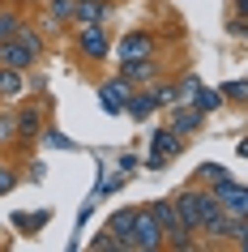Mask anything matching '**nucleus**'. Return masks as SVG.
<instances>
[{"label":"nucleus","instance_id":"1","mask_svg":"<svg viewBox=\"0 0 248 252\" xmlns=\"http://www.w3.org/2000/svg\"><path fill=\"white\" fill-rule=\"evenodd\" d=\"M145 210L158 218V226H163V235H167V248H171V252H193V248H197V231L180 218L176 197H154V201H145Z\"/></svg>","mask_w":248,"mask_h":252},{"label":"nucleus","instance_id":"2","mask_svg":"<svg viewBox=\"0 0 248 252\" xmlns=\"http://www.w3.org/2000/svg\"><path fill=\"white\" fill-rule=\"evenodd\" d=\"M176 205H180V218L193 226L197 235H201V226L218 214V197H214V188H206V184H184L180 192H176Z\"/></svg>","mask_w":248,"mask_h":252},{"label":"nucleus","instance_id":"3","mask_svg":"<svg viewBox=\"0 0 248 252\" xmlns=\"http://www.w3.org/2000/svg\"><path fill=\"white\" fill-rule=\"evenodd\" d=\"M124 248H129V252H158V248H167L163 226H158V218L145 210V205L137 210V218H133L129 235H124Z\"/></svg>","mask_w":248,"mask_h":252},{"label":"nucleus","instance_id":"4","mask_svg":"<svg viewBox=\"0 0 248 252\" xmlns=\"http://www.w3.org/2000/svg\"><path fill=\"white\" fill-rule=\"evenodd\" d=\"M77 56L86 60V64H103L107 56L116 52V43H111V34H107V26H77Z\"/></svg>","mask_w":248,"mask_h":252},{"label":"nucleus","instance_id":"5","mask_svg":"<svg viewBox=\"0 0 248 252\" xmlns=\"http://www.w3.org/2000/svg\"><path fill=\"white\" fill-rule=\"evenodd\" d=\"M154 34L150 30H142V26H133V30H124L120 34V43H116V60L124 64V60H145V56H154Z\"/></svg>","mask_w":248,"mask_h":252},{"label":"nucleus","instance_id":"6","mask_svg":"<svg viewBox=\"0 0 248 252\" xmlns=\"http://www.w3.org/2000/svg\"><path fill=\"white\" fill-rule=\"evenodd\" d=\"M214 197H218V210H227L231 218H248V184L227 175V180L214 184Z\"/></svg>","mask_w":248,"mask_h":252},{"label":"nucleus","instance_id":"7","mask_svg":"<svg viewBox=\"0 0 248 252\" xmlns=\"http://www.w3.org/2000/svg\"><path fill=\"white\" fill-rule=\"evenodd\" d=\"M120 77L129 81V86H154L163 77V64H158L154 56H145V60H124L120 64Z\"/></svg>","mask_w":248,"mask_h":252},{"label":"nucleus","instance_id":"8","mask_svg":"<svg viewBox=\"0 0 248 252\" xmlns=\"http://www.w3.org/2000/svg\"><path fill=\"white\" fill-rule=\"evenodd\" d=\"M129 94H133V86L116 73L111 81H103V86H99V103H103L107 116H120V111H124V103H129Z\"/></svg>","mask_w":248,"mask_h":252},{"label":"nucleus","instance_id":"9","mask_svg":"<svg viewBox=\"0 0 248 252\" xmlns=\"http://www.w3.org/2000/svg\"><path fill=\"white\" fill-rule=\"evenodd\" d=\"M201 235H206V244H235V235H240V218H231L227 210H218L206 226H201Z\"/></svg>","mask_w":248,"mask_h":252},{"label":"nucleus","instance_id":"10","mask_svg":"<svg viewBox=\"0 0 248 252\" xmlns=\"http://www.w3.org/2000/svg\"><path fill=\"white\" fill-rule=\"evenodd\" d=\"M35 60H39V56L30 52L26 43L17 39V34H13V39H0V64H9V68H22V73H26V68L35 64Z\"/></svg>","mask_w":248,"mask_h":252},{"label":"nucleus","instance_id":"11","mask_svg":"<svg viewBox=\"0 0 248 252\" xmlns=\"http://www.w3.org/2000/svg\"><path fill=\"white\" fill-rule=\"evenodd\" d=\"M43 137V111L39 107H22L17 111V146H35Z\"/></svg>","mask_w":248,"mask_h":252},{"label":"nucleus","instance_id":"12","mask_svg":"<svg viewBox=\"0 0 248 252\" xmlns=\"http://www.w3.org/2000/svg\"><path fill=\"white\" fill-rule=\"evenodd\" d=\"M201 124H206V111H197L193 103H176V107H171V124H167V128H176L180 137L197 133Z\"/></svg>","mask_w":248,"mask_h":252},{"label":"nucleus","instance_id":"13","mask_svg":"<svg viewBox=\"0 0 248 252\" xmlns=\"http://www.w3.org/2000/svg\"><path fill=\"white\" fill-rule=\"evenodd\" d=\"M107 17H111V0H77L73 26H107Z\"/></svg>","mask_w":248,"mask_h":252},{"label":"nucleus","instance_id":"14","mask_svg":"<svg viewBox=\"0 0 248 252\" xmlns=\"http://www.w3.org/2000/svg\"><path fill=\"white\" fill-rule=\"evenodd\" d=\"M154 111H158V103H154V90H150V86H133L129 103H124V116H133V120H150Z\"/></svg>","mask_w":248,"mask_h":252},{"label":"nucleus","instance_id":"15","mask_svg":"<svg viewBox=\"0 0 248 252\" xmlns=\"http://www.w3.org/2000/svg\"><path fill=\"white\" fill-rule=\"evenodd\" d=\"M180 150H184V137L176 128H154V158H150V167H163L167 154H180Z\"/></svg>","mask_w":248,"mask_h":252},{"label":"nucleus","instance_id":"16","mask_svg":"<svg viewBox=\"0 0 248 252\" xmlns=\"http://www.w3.org/2000/svg\"><path fill=\"white\" fill-rule=\"evenodd\" d=\"M137 210H142V205H124V210H116L111 218H107V231L116 235L120 252H129V248H124V235H129V226H133V218H137Z\"/></svg>","mask_w":248,"mask_h":252},{"label":"nucleus","instance_id":"17","mask_svg":"<svg viewBox=\"0 0 248 252\" xmlns=\"http://www.w3.org/2000/svg\"><path fill=\"white\" fill-rule=\"evenodd\" d=\"M22 94H26V73L0 64V98H22Z\"/></svg>","mask_w":248,"mask_h":252},{"label":"nucleus","instance_id":"18","mask_svg":"<svg viewBox=\"0 0 248 252\" xmlns=\"http://www.w3.org/2000/svg\"><path fill=\"white\" fill-rule=\"evenodd\" d=\"M188 103H193L197 111H206V116H210V111H218V107H222V90H210V86H197Z\"/></svg>","mask_w":248,"mask_h":252},{"label":"nucleus","instance_id":"19","mask_svg":"<svg viewBox=\"0 0 248 252\" xmlns=\"http://www.w3.org/2000/svg\"><path fill=\"white\" fill-rule=\"evenodd\" d=\"M47 17L60 22V26H69L77 17V0H47Z\"/></svg>","mask_w":248,"mask_h":252},{"label":"nucleus","instance_id":"20","mask_svg":"<svg viewBox=\"0 0 248 252\" xmlns=\"http://www.w3.org/2000/svg\"><path fill=\"white\" fill-rule=\"evenodd\" d=\"M17 184H22V171H17V162L0 158V197H9Z\"/></svg>","mask_w":248,"mask_h":252},{"label":"nucleus","instance_id":"21","mask_svg":"<svg viewBox=\"0 0 248 252\" xmlns=\"http://www.w3.org/2000/svg\"><path fill=\"white\" fill-rule=\"evenodd\" d=\"M13 34H17V39H22V43H26V47H30V52H35V56H43V34H39V30H35V26H30V22H22V26H17Z\"/></svg>","mask_w":248,"mask_h":252},{"label":"nucleus","instance_id":"22","mask_svg":"<svg viewBox=\"0 0 248 252\" xmlns=\"http://www.w3.org/2000/svg\"><path fill=\"white\" fill-rule=\"evenodd\" d=\"M13 141H17V116L13 111H0V150L13 146Z\"/></svg>","mask_w":248,"mask_h":252},{"label":"nucleus","instance_id":"23","mask_svg":"<svg viewBox=\"0 0 248 252\" xmlns=\"http://www.w3.org/2000/svg\"><path fill=\"white\" fill-rule=\"evenodd\" d=\"M197 180L206 188H214L218 180H227V167H218V162H206V167H197Z\"/></svg>","mask_w":248,"mask_h":252},{"label":"nucleus","instance_id":"24","mask_svg":"<svg viewBox=\"0 0 248 252\" xmlns=\"http://www.w3.org/2000/svg\"><path fill=\"white\" fill-rule=\"evenodd\" d=\"M90 248H94V252H120V244H116V235H111V231L103 226V231L94 235V244H90Z\"/></svg>","mask_w":248,"mask_h":252},{"label":"nucleus","instance_id":"25","mask_svg":"<svg viewBox=\"0 0 248 252\" xmlns=\"http://www.w3.org/2000/svg\"><path fill=\"white\" fill-rule=\"evenodd\" d=\"M17 26H22V17H17L13 9H4V13H0V39H13Z\"/></svg>","mask_w":248,"mask_h":252},{"label":"nucleus","instance_id":"26","mask_svg":"<svg viewBox=\"0 0 248 252\" xmlns=\"http://www.w3.org/2000/svg\"><path fill=\"white\" fill-rule=\"evenodd\" d=\"M222 98H235V103H244V98H248V81H231V86H222Z\"/></svg>","mask_w":248,"mask_h":252},{"label":"nucleus","instance_id":"27","mask_svg":"<svg viewBox=\"0 0 248 252\" xmlns=\"http://www.w3.org/2000/svg\"><path fill=\"white\" fill-rule=\"evenodd\" d=\"M235 248L248 252V218H240V235H235Z\"/></svg>","mask_w":248,"mask_h":252},{"label":"nucleus","instance_id":"28","mask_svg":"<svg viewBox=\"0 0 248 252\" xmlns=\"http://www.w3.org/2000/svg\"><path fill=\"white\" fill-rule=\"evenodd\" d=\"M235 34H244V39H248V22H235Z\"/></svg>","mask_w":248,"mask_h":252},{"label":"nucleus","instance_id":"29","mask_svg":"<svg viewBox=\"0 0 248 252\" xmlns=\"http://www.w3.org/2000/svg\"><path fill=\"white\" fill-rule=\"evenodd\" d=\"M0 13H4V4H0Z\"/></svg>","mask_w":248,"mask_h":252}]
</instances>
